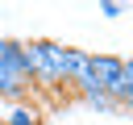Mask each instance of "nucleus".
Listing matches in <instances>:
<instances>
[{"label":"nucleus","mask_w":133,"mask_h":125,"mask_svg":"<svg viewBox=\"0 0 133 125\" xmlns=\"http://www.w3.org/2000/svg\"><path fill=\"white\" fill-rule=\"evenodd\" d=\"M121 75H125V58H116V54H91V79H96L100 92H112L121 83Z\"/></svg>","instance_id":"obj_1"},{"label":"nucleus","mask_w":133,"mask_h":125,"mask_svg":"<svg viewBox=\"0 0 133 125\" xmlns=\"http://www.w3.org/2000/svg\"><path fill=\"white\" fill-rule=\"evenodd\" d=\"M83 100H87V104H91V108H104V113H116V108H121V104H116V100H112V96H108V92H87V96H83Z\"/></svg>","instance_id":"obj_2"},{"label":"nucleus","mask_w":133,"mask_h":125,"mask_svg":"<svg viewBox=\"0 0 133 125\" xmlns=\"http://www.w3.org/2000/svg\"><path fill=\"white\" fill-rule=\"evenodd\" d=\"M4 125H42V121H37V113H29V108H12Z\"/></svg>","instance_id":"obj_3"},{"label":"nucleus","mask_w":133,"mask_h":125,"mask_svg":"<svg viewBox=\"0 0 133 125\" xmlns=\"http://www.w3.org/2000/svg\"><path fill=\"white\" fill-rule=\"evenodd\" d=\"M100 12H104V17H121V4H116V0H104Z\"/></svg>","instance_id":"obj_4"},{"label":"nucleus","mask_w":133,"mask_h":125,"mask_svg":"<svg viewBox=\"0 0 133 125\" xmlns=\"http://www.w3.org/2000/svg\"><path fill=\"white\" fill-rule=\"evenodd\" d=\"M125 79H133V58H125Z\"/></svg>","instance_id":"obj_5"},{"label":"nucleus","mask_w":133,"mask_h":125,"mask_svg":"<svg viewBox=\"0 0 133 125\" xmlns=\"http://www.w3.org/2000/svg\"><path fill=\"white\" fill-rule=\"evenodd\" d=\"M0 125H4V121H0Z\"/></svg>","instance_id":"obj_6"}]
</instances>
